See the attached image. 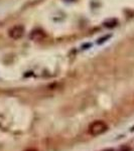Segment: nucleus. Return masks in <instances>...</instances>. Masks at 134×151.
<instances>
[{
	"label": "nucleus",
	"mask_w": 134,
	"mask_h": 151,
	"mask_svg": "<svg viewBox=\"0 0 134 151\" xmlns=\"http://www.w3.org/2000/svg\"><path fill=\"white\" fill-rule=\"evenodd\" d=\"M24 33V27L20 24L14 25L8 30V36L13 40H17L19 38H21L23 36Z\"/></svg>",
	"instance_id": "obj_2"
},
{
	"label": "nucleus",
	"mask_w": 134,
	"mask_h": 151,
	"mask_svg": "<svg viewBox=\"0 0 134 151\" xmlns=\"http://www.w3.org/2000/svg\"><path fill=\"white\" fill-rule=\"evenodd\" d=\"M45 37V33L43 30H40V29H35V30H33L30 33V38H32L35 41L43 40Z\"/></svg>",
	"instance_id": "obj_3"
},
{
	"label": "nucleus",
	"mask_w": 134,
	"mask_h": 151,
	"mask_svg": "<svg viewBox=\"0 0 134 151\" xmlns=\"http://www.w3.org/2000/svg\"><path fill=\"white\" fill-rule=\"evenodd\" d=\"M107 129H108V126H107V124L104 121H95V122H93L90 125L89 133L92 136H98L107 131Z\"/></svg>",
	"instance_id": "obj_1"
},
{
	"label": "nucleus",
	"mask_w": 134,
	"mask_h": 151,
	"mask_svg": "<svg viewBox=\"0 0 134 151\" xmlns=\"http://www.w3.org/2000/svg\"><path fill=\"white\" fill-rule=\"evenodd\" d=\"M26 151H36L35 149H29V150H26Z\"/></svg>",
	"instance_id": "obj_4"
}]
</instances>
